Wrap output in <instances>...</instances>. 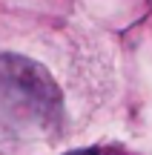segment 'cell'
<instances>
[{
	"instance_id": "obj_1",
	"label": "cell",
	"mask_w": 152,
	"mask_h": 155,
	"mask_svg": "<svg viewBox=\"0 0 152 155\" xmlns=\"http://www.w3.org/2000/svg\"><path fill=\"white\" fill-rule=\"evenodd\" d=\"M0 109L17 121L52 129L60 124V92L40 63L20 55L0 58Z\"/></svg>"
}]
</instances>
